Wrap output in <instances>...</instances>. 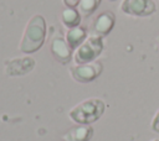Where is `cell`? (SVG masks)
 Returning <instances> with one entry per match:
<instances>
[{"label":"cell","mask_w":159,"mask_h":141,"mask_svg":"<svg viewBox=\"0 0 159 141\" xmlns=\"http://www.w3.org/2000/svg\"><path fill=\"white\" fill-rule=\"evenodd\" d=\"M101 1L102 0H80L77 5V10L82 17H88L98 9Z\"/></svg>","instance_id":"7c38bea8"},{"label":"cell","mask_w":159,"mask_h":141,"mask_svg":"<svg viewBox=\"0 0 159 141\" xmlns=\"http://www.w3.org/2000/svg\"><path fill=\"white\" fill-rule=\"evenodd\" d=\"M152 130L155 132H159V110L157 111V114L152 121Z\"/></svg>","instance_id":"4fadbf2b"},{"label":"cell","mask_w":159,"mask_h":141,"mask_svg":"<svg viewBox=\"0 0 159 141\" xmlns=\"http://www.w3.org/2000/svg\"><path fill=\"white\" fill-rule=\"evenodd\" d=\"M35 61L30 57H19L6 63V74L9 75H22L30 72L35 67Z\"/></svg>","instance_id":"ba28073f"},{"label":"cell","mask_w":159,"mask_h":141,"mask_svg":"<svg viewBox=\"0 0 159 141\" xmlns=\"http://www.w3.org/2000/svg\"><path fill=\"white\" fill-rule=\"evenodd\" d=\"M65 38L72 49H77L87 38V30L82 26H76L66 31Z\"/></svg>","instance_id":"30bf717a"},{"label":"cell","mask_w":159,"mask_h":141,"mask_svg":"<svg viewBox=\"0 0 159 141\" xmlns=\"http://www.w3.org/2000/svg\"><path fill=\"white\" fill-rule=\"evenodd\" d=\"M106 104L103 100L98 98H89L87 100L81 101L75 108H72L68 113L70 119L76 124L89 125L97 121L104 113Z\"/></svg>","instance_id":"7a4b0ae2"},{"label":"cell","mask_w":159,"mask_h":141,"mask_svg":"<svg viewBox=\"0 0 159 141\" xmlns=\"http://www.w3.org/2000/svg\"><path fill=\"white\" fill-rule=\"evenodd\" d=\"M157 41H158V47H159V36L157 37Z\"/></svg>","instance_id":"9a60e30c"},{"label":"cell","mask_w":159,"mask_h":141,"mask_svg":"<svg viewBox=\"0 0 159 141\" xmlns=\"http://www.w3.org/2000/svg\"><path fill=\"white\" fill-rule=\"evenodd\" d=\"M93 136V129L91 125L77 124L76 126L67 130L62 139L63 141H89Z\"/></svg>","instance_id":"9c48e42d"},{"label":"cell","mask_w":159,"mask_h":141,"mask_svg":"<svg viewBox=\"0 0 159 141\" xmlns=\"http://www.w3.org/2000/svg\"><path fill=\"white\" fill-rule=\"evenodd\" d=\"M120 10L130 16H149L155 12L157 6L153 0H123Z\"/></svg>","instance_id":"5b68a950"},{"label":"cell","mask_w":159,"mask_h":141,"mask_svg":"<svg viewBox=\"0 0 159 141\" xmlns=\"http://www.w3.org/2000/svg\"><path fill=\"white\" fill-rule=\"evenodd\" d=\"M81 14L78 12L77 7H66L61 12V22L68 30L76 26H80L81 22Z\"/></svg>","instance_id":"8fae6325"},{"label":"cell","mask_w":159,"mask_h":141,"mask_svg":"<svg viewBox=\"0 0 159 141\" xmlns=\"http://www.w3.org/2000/svg\"><path fill=\"white\" fill-rule=\"evenodd\" d=\"M103 72V64L99 61H92L83 64H76L70 68L71 77L80 83H89L97 79Z\"/></svg>","instance_id":"277c9868"},{"label":"cell","mask_w":159,"mask_h":141,"mask_svg":"<svg viewBox=\"0 0 159 141\" xmlns=\"http://www.w3.org/2000/svg\"><path fill=\"white\" fill-rule=\"evenodd\" d=\"M116 24V16L112 11H103L96 16L91 25V35L93 36H107Z\"/></svg>","instance_id":"52a82bcc"},{"label":"cell","mask_w":159,"mask_h":141,"mask_svg":"<svg viewBox=\"0 0 159 141\" xmlns=\"http://www.w3.org/2000/svg\"><path fill=\"white\" fill-rule=\"evenodd\" d=\"M46 33H47V27L43 16L40 14L31 16L25 26L20 41V46H19L20 51L22 53H32L39 51L45 43Z\"/></svg>","instance_id":"6da1fadb"},{"label":"cell","mask_w":159,"mask_h":141,"mask_svg":"<svg viewBox=\"0 0 159 141\" xmlns=\"http://www.w3.org/2000/svg\"><path fill=\"white\" fill-rule=\"evenodd\" d=\"M50 51H51V54L53 56V58L57 62H60L61 64L68 63L72 59V56H73V53H72L73 49L70 47V45L67 43L66 38L60 32L55 33L51 37Z\"/></svg>","instance_id":"8992f818"},{"label":"cell","mask_w":159,"mask_h":141,"mask_svg":"<svg viewBox=\"0 0 159 141\" xmlns=\"http://www.w3.org/2000/svg\"><path fill=\"white\" fill-rule=\"evenodd\" d=\"M153 141H159V140H153Z\"/></svg>","instance_id":"e0dca14e"},{"label":"cell","mask_w":159,"mask_h":141,"mask_svg":"<svg viewBox=\"0 0 159 141\" xmlns=\"http://www.w3.org/2000/svg\"><path fill=\"white\" fill-rule=\"evenodd\" d=\"M62 2L66 5V7H77L80 0H62Z\"/></svg>","instance_id":"5bb4252c"},{"label":"cell","mask_w":159,"mask_h":141,"mask_svg":"<svg viewBox=\"0 0 159 141\" xmlns=\"http://www.w3.org/2000/svg\"><path fill=\"white\" fill-rule=\"evenodd\" d=\"M109 1H116V0H109Z\"/></svg>","instance_id":"2e32d148"},{"label":"cell","mask_w":159,"mask_h":141,"mask_svg":"<svg viewBox=\"0 0 159 141\" xmlns=\"http://www.w3.org/2000/svg\"><path fill=\"white\" fill-rule=\"evenodd\" d=\"M103 51V38L99 36H88L84 42L75 51V61L77 64L96 61Z\"/></svg>","instance_id":"3957f363"}]
</instances>
